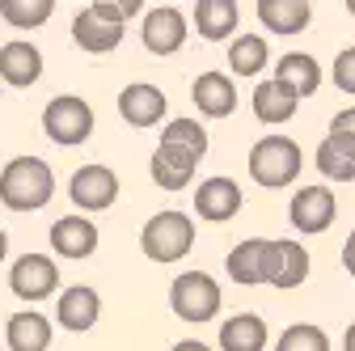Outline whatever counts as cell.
Listing matches in <instances>:
<instances>
[{
    "mask_svg": "<svg viewBox=\"0 0 355 351\" xmlns=\"http://www.w3.org/2000/svg\"><path fill=\"white\" fill-rule=\"evenodd\" d=\"M207 157V131L199 119H169L161 127V144L148 161L153 169V182L161 191H182L191 187L199 161Z\"/></svg>",
    "mask_w": 355,
    "mask_h": 351,
    "instance_id": "1",
    "label": "cell"
},
{
    "mask_svg": "<svg viewBox=\"0 0 355 351\" xmlns=\"http://www.w3.org/2000/svg\"><path fill=\"white\" fill-rule=\"evenodd\" d=\"M55 195V173L42 157H13L0 169V203L9 212H38Z\"/></svg>",
    "mask_w": 355,
    "mask_h": 351,
    "instance_id": "2",
    "label": "cell"
},
{
    "mask_svg": "<svg viewBox=\"0 0 355 351\" xmlns=\"http://www.w3.org/2000/svg\"><path fill=\"white\" fill-rule=\"evenodd\" d=\"M300 144L288 140V136H262L254 148H250V178L266 191H284L300 178Z\"/></svg>",
    "mask_w": 355,
    "mask_h": 351,
    "instance_id": "3",
    "label": "cell"
},
{
    "mask_svg": "<svg viewBox=\"0 0 355 351\" xmlns=\"http://www.w3.org/2000/svg\"><path fill=\"white\" fill-rule=\"evenodd\" d=\"M191 246H195V221L187 212H173V207L157 212L140 233V250L153 262H178L182 254H191Z\"/></svg>",
    "mask_w": 355,
    "mask_h": 351,
    "instance_id": "4",
    "label": "cell"
},
{
    "mask_svg": "<svg viewBox=\"0 0 355 351\" xmlns=\"http://www.w3.org/2000/svg\"><path fill=\"white\" fill-rule=\"evenodd\" d=\"M42 131H47V140L60 144V148H72V144H85L94 136V106L76 94H60L47 102L42 110Z\"/></svg>",
    "mask_w": 355,
    "mask_h": 351,
    "instance_id": "5",
    "label": "cell"
},
{
    "mask_svg": "<svg viewBox=\"0 0 355 351\" xmlns=\"http://www.w3.org/2000/svg\"><path fill=\"white\" fill-rule=\"evenodd\" d=\"M169 309L182 318V322H211L220 314V284L207 271H182L169 284Z\"/></svg>",
    "mask_w": 355,
    "mask_h": 351,
    "instance_id": "6",
    "label": "cell"
},
{
    "mask_svg": "<svg viewBox=\"0 0 355 351\" xmlns=\"http://www.w3.org/2000/svg\"><path fill=\"white\" fill-rule=\"evenodd\" d=\"M309 280V250L300 241H266V262H262V284L271 288H300Z\"/></svg>",
    "mask_w": 355,
    "mask_h": 351,
    "instance_id": "7",
    "label": "cell"
},
{
    "mask_svg": "<svg viewBox=\"0 0 355 351\" xmlns=\"http://www.w3.org/2000/svg\"><path fill=\"white\" fill-rule=\"evenodd\" d=\"M68 195L80 212H106L119 199V173L110 165H80L68 182Z\"/></svg>",
    "mask_w": 355,
    "mask_h": 351,
    "instance_id": "8",
    "label": "cell"
},
{
    "mask_svg": "<svg viewBox=\"0 0 355 351\" xmlns=\"http://www.w3.org/2000/svg\"><path fill=\"white\" fill-rule=\"evenodd\" d=\"M9 288L21 300H47L60 288V267L47 254H21L13 262V271H9Z\"/></svg>",
    "mask_w": 355,
    "mask_h": 351,
    "instance_id": "9",
    "label": "cell"
},
{
    "mask_svg": "<svg viewBox=\"0 0 355 351\" xmlns=\"http://www.w3.org/2000/svg\"><path fill=\"white\" fill-rule=\"evenodd\" d=\"M334 212H338V199L330 187H300L292 195V207H288V221L300 229V233H326L334 225Z\"/></svg>",
    "mask_w": 355,
    "mask_h": 351,
    "instance_id": "10",
    "label": "cell"
},
{
    "mask_svg": "<svg viewBox=\"0 0 355 351\" xmlns=\"http://www.w3.org/2000/svg\"><path fill=\"white\" fill-rule=\"evenodd\" d=\"M72 38H76V47H80V51L106 55V51H114L119 42H123V22L102 17L94 5H85V9L72 17Z\"/></svg>",
    "mask_w": 355,
    "mask_h": 351,
    "instance_id": "11",
    "label": "cell"
},
{
    "mask_svg": "<svg viewBox=\"0 0 355 351\" xmlns=\"http://www.w3.org/2000/svg\"><path fill=\"white\" fill-rule=\"evenodd\" d=\"M182 42H187L182 9H173V5L148 9V17H144V47L153 55H173V51H182Z\"/></svg>",
    "mask_w": 355,
    "mask_h": 351,
    "instance_id": "12",
    "label": "cell"
},
{
    "mask_svg": "<svg viewBox=\"0 0 355 351\" xmlns=\"http://www.w3.org/2000/svg\"><path fill=\"white\" fill-rule=\"evenodd\" d=\"M191 98L203 119H229L237 110V85L225 72H199L191 85Z\"/></svg>",
    "mask_w": 355,
    "mask_h": 351,
    "instance_id": "13",
    "label": "cell"
},
{
    "mask_svg": "<svg viewBox=\"0 0 355 351\" xmlns=\"http://www.w3.org/2000/svg\"><path fill=\"white\" fill-rule=\"evenodd\" d=\"M98 314H102V296L89 288V284H72L60 292V305H55V322L72 334H85L98 326Z\"/></svg>",
    "mask_w": 355,
    "mask_h": 351,
    "instance_id": "14",
    "label": "cell"
},
{
    "mask_svg": "<svg viewBox=\"0 0 355 351\" xmlns=\"http://www.w3.org/2000/svg\"><path fill=\"white\" fill-rule=\"evenodd\" d=\"M195 212L203 216V221H211V225L233 221V216L241 212V187L233 178H216L211 173L207 182L195 187Z\"/></svg>",
    "mask_w": 355,
    "mask_h": 351,
    "instance_id": "15",
    "label": "cell"
},
{
    "mask_svg": "<svg viewBox=\"0 0 355 351\" xmlns=\"http://www.w3.org/2000/svg\"><path fill=\"white\" fill-rule=\"evenodd\" d=\"M165 110H169V98L148 80H136V85H127V89L119 94V114L131 127H157L165 119Z\"/></svg>",
    "mask_w": 355,
    "mask_h": 351,
    "instance_id": "16",
    "label": "cell"
},
{
    "mask_svg": "<svg viewBox=\"0 0 355 351\" xmlns=\"http://www.w3.org/2000/svg\"><path fill=\"white\" fill-rule=\"evenodd\" d=\"M42 76V51L34 42H5L0 47V80L13 89H30Z\"/></svg>",
    "mask_w": 355,
    "mask_h": 351,
    "instance_id": "17",
    "label": "cell"
},
{
    "mask_svg": "<svg viewBox=\"0 0 355 351\" xmlns=\"http://www.w3.org/2000/svg\"><path fill=\"white\" fill-rule=\"evenodd\" d=\"M51 250L64 258H89L98 250V225L85 216H60L51 225Z\"/></svg>",
    "mask_w": 355,
    "mask_h": 351,
    "instance_id": "18",
    "label": "cell"
},
{
    "mask_svg": "<svg viewBox=\"0 0 355 351\" xmlns=\"http://www.w3.org/2000/svg\"><path fill=\"white\" fill-rule=\"evenodd\" d=\"M271 80H279L284 89H292L296 94V102L300 98H313L318 94V85H322V68H318V60L313 55H304V51H288L279 64H275V76Z\"/></svg>",
    "mask_w": 355,
    "mask_h": 351,
    "instance_id": "19",
    "label": "cell"
},
{
    "mask_svg": "<svg viewBox=\"0 0 355 351\" xmlns=\"http://www.w3.org/2000/svg\"><path fill=\"white\" fill-rule=\"evenodd\" d=\"M258 17L271 34H300L313 22V5L309 0H258Z\"/></svg>",
    "mask_w": 355,
    "mask_h": 351,
    "instance_id": "20",
    "label": "cell"
},
{
    "mask_svg": "<svg viewBox=\"0 0 355 351\" xmlns=\"http://www.w3.org/2000/svg\"><path fill=\"white\" fill-rule=\"evenodd\" d=\"M241 9L233 5V0H199V5H195V30L207 38V42H225L233 30H237V17Z\"/></svg>",
    "mask_w": 355,
    "mask_h": 351,
    "instance_id": "21",
    "label": "cell"
},
{
    "mask_svg": "<svg viewBox=\"0 0 355 351\" xmlns=\"http://www.w3.org/2000/svg\"><path fill=\"white\" fill-rule=\"evenodd\" d=\"M266 241H271V237H245V241H237V246H233V254H229V262H225L233 284H241V288H254V284H262Z\"/></svg>",
    "mask_w": 355,
    "mask_h": 351,
    "instance_id": "22",
    "label": "cell"
},
{
    "mask_svg": "<svg viewBox=\"0 0 355 351\" xmlns=\"http://www.w3.org/2000/svg\"><path fill=\"white\" fill-rule=\"evenodd\" d=\"M318 169L330 182H351L355 178V140L330 131V136L318 144Z\"/></svg>",
    "mask_w": 355,
    "mask_h": 351,
    "instance_id": "23",
    "label": "cell"
},
{
    "mask_svg": "<svg viewBox=\"0 0 355 351\" xmlns=\"http://www.w3.org/2000/svg\"><path fill=\"white\" fill-rule=\"evenodd\" d=\"M5 339H9L13 351H47L51 347V322L42 314H34V309L13 314L9 326H5Z\"/></svg>",
    "mask_w": 355,
    "mask_h": 351,
    "instance_id": "24",
    "label": "cell"
},
{
    "mask_svg": "<svg viewBox=\"0 0 355 351\" xmlns=\"http://www.w3.org/2000/svg\"><path fill=\"white\" fill-rule=\"evenodd\" d=\"M266 347V322L258 314H237L220 322V351H262Z\"/></svg>",
    "mask_w": 355,
    "mask_h": 351,
    "instance_id": "25",
    "label": "cell"
},
{
    "mask_svg": "<svg viewBox=\"0 0 355 351\" xmlns=\"http://www.w3.org/2000/svg\"><path fill=\"white\" fill-rule=\"evenodd\" d=\"M254 114H258V123H288L292 114H296V94L292 89H284L279 80H262V85H254Z\"/></svg>",
    "mask_w": 355,
    "mask_h": 351,
    "instance_id": "26",
    "label": "cell"
},
{
    "mask_svg": "<svg viewBox=\"0 0 355 351\" xmlns=\"http://www.w3.org/2000/svg\"><path fill=\"white\" fill-rule=\"evenodd\" d=\"M229 68L237 76H258L266 68V38L262 34H241L229 47Z\"/></svg>",
    "mask_w": 355,
    "mask_h": 351,
    "instance_id": "27",
    "label": "cell"
},
{
    "mask_svg": "<svg viewBox=\"0 0 355 351\" xmlns=\"http://www.w3.org/2000/svg\"><path fill=\"white\" fill-rule=\"evenodd\" d=\"M55 13V0H0V17L17 30H34Z\"/></svg>",
    "mask_w": 355,
    "mask_h": 351,
    "instance_id": "28",
    "label": "cell"
},
{
    "mask_svg": "<svg viewBox=\"0 0 355 351\" xmlns=\"http://www.w3.org/2000/svg\"><path fill=\"white\" fill-rule=\"evenodd\" d=\"M275 351H330V334L313 322H296L279 334Z\"/></svg>",
    "mask_w": 355,
    "mask_h": 351,
    "instance_id": "29",
    "label": "cell"
},
{
    "mask_svg": "<svg viewBox=\"0 0 355 351\" xmlns=\"http://www.w3.org/2000/svg\"><path fill=\"white\" fill-rule=\"evenodd\" d=\"M330 76H334V85H338L343 94H355V47H343V51H338Z\"/></svg>",
    "mask_w": 355,
    "mask_h": 351,
    "instance_id": "30",
    "label": "cell"
},
{
    "mask_svg": "<svg viewBox=\"0 0 355 351\" xmlns=\"http://www.w3.org/2000/svg\"><path fill=\"white\" fill-rule=\"evenodd\" d=\"M330 131H338V136H351V140H355V106H351V110H338V114L330 119Z\"/></svg>",
    "mask_w": 355,
    "mask_h": 351,
    "instance_id": "31",
    "label": "cell"
},
{
    "mask_svg": "<svg viewBox=\"0 0 355 351\" xmlns=\"http://www.w3.org/2000/svg\"><path fill=\"white\" fill-rule=\"evenodd\" d=\"M343 267H347V271L355 275V229H351V237L343 241Z\"/></svg>",
    "mask_w": 355,
    "mask_h": 351,
    "instance_id": "32",
    "label": "cell"
},
{
    "mask_svg": "<svg viewBox=\"0 0 355 351\" xmlns=\"http://www.w3.org/2000/svg\"><path fill=\"white\" fill-rule=\"evenodd\" d=\"M169 351H216V347H207V343H199V339H182V343H173Z\"/></svg>",
    "mask_w": 355,
    "mask_h": 351,
    "instance_id": "33",
    "label": "cell"
},
{
    "mask_svg": "<svg viewBox=\"0 0 355 351\" xmlns=\"http://www.w3.org/2000/svg\"><path fill=\"white\" fill-rule=\"evenodd\" d=\"M343 351H355V322L347 326V339H343Z\"/></svg>",
    "mask_w": 355,
    "mask_h": 351,
    "instance_id": "34",
    "label": "cell"
},
{
    "mask_svg": "<svg viewBox=\"0 0 355 351\" xmlns=\"http://www.w3.org/2000/svg\"><path fill=\"white\" fill-rule=\"evenodd\" d=\"M5 254H9V237H5V229H0V262H5Z\"/></svg>",
    "mask_w": 355,
    "mask_h": 351,
    "instance_id": "35",
    "label": "cell"
},
{
    "mask_svg": "<svg viewBox=\"0 0 355 351\" xmlns=\"http://www.w3.org/2000/svg\"><path fill=\"white\" fill-rule=\"evenodd\" d=\"M347 13H351V17H355V0H347Z\"/></svg>",
    "mask_w": 355,
    "mask_h": 351,
    "instance_id": "36",
    "label": "cell"
}]
</instances>
